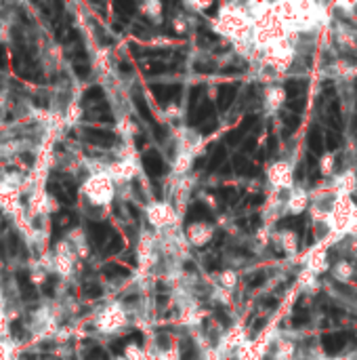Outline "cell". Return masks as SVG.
<instances>
[{"instance_id": "cell-30", "label": "cell", "mask_w": 357, "mask_h": 360, "mask_svg": "<svg viewBox=\"0 0 357 360\" xmlns=\"http://www.w3.org/2000/svg\"><path fill=\"white\" fill-rule=\"evenodd\" d=\"M11 331H13V333H15L17 337H19V335H21V322H17V320L13 322V325H11Z\"/></svg>"}, {"instance_id": "cell-8", "label": "cell", "mask_w": 357, "mask_h": 360, "mask_svg": "<svg viewBox=\"0 0 357 360\" xmlns=\"http://www.w3.org/2000/svg\"><path fill=\"white\" fill-rule=\"evenodd\" d=\"M349 343V333L341 331V333H334V335H324L322 337V347L326 354H339L345 350V345Z\"/></svg>"}, {"instance_id": "cell-23", "label": "cell", "mask_w": 357, "mask_h": 360, "mask_svg": "<svg viewBox=\"0 0 357 360\" xmlns=\"http://www.w3.org/2000/svg\"><path fill=\"white\" fill-rule=\"evenodd\" d=\"M267 278H269V274H267L265 270H257V272H254V276L248 278V287H250V289H260L267 282Z\"/></svg>"}, {"instance_id": "cell-19", "label": "cell", "mask_w": 357, "mask_h": 360, "mask_svg": "<svg viewBox=\"0 0 357 360\" xmlns=\"http://www.w3.org/2000/svg\"><path fill=\"white\" fill-rule=\"evenodd\" d=\"M298 238L301 236H298L294 230H284L282 232V246L288 255H294V253L298 251Z\"/></svg>"}, {"instance_id": "cell-14", "label": "cell", "mask_w": 357, "mask_h": 360, "mask_svg": "<svg viewBox=\"0 0 357 360\" xmlns=\"http://www.w3.org/2000/svg\"><path fill=\"white\" fill-rule=\"evenodd\" d=\"M132 103H135L137 112H139V116H141V118L145 120V122H149L151 126L156 124L154 116H151V110H149V105H147V101H145V97L141 95V91H132Z\"/></svg>"}, {"instance_id": "cell-1", "label": "cell", "mask_w": 357, "mask_h": 360, "mask_svg": "<svg viewBox=\"0 0 357 360\" xmlns=\"http://www.w3.org/2000/svg\"><path fill=\"white\" fill-rule=\"evenodd\" d=\"M292 57H294V55H292V49L286 47L284 42H277V44H273V47L267 49L265 61H267V68H271V69H276V72H279V69L290 68Z\"/></svg>"}, {"instance_id": "cell-29", "label": "cell", "mask_w": 357, "mask_h": 360, "mask_svg": "<svg viewBox=\"0 0 357 360\" xmlns=\"http://www.w3.org/2000/svg\"><path fill=\"white\" fill-rule=\"evenodd\" d=\"M84 295L91 297V299H93V297H101V295H103V289H101L99 284H86V287H84Z\"/></svg>"}, {"instance_id": "cell-33", "label": "cell", "mask_w": 357, "mask_h": 360, "mask_svg": "<svg viewBox=\"0 0 357 360\" xmlns=\"http://www.w3.org/2000/svg\"><path fill=\"white\" fill-rule=\"evenodd\" d=\"M235 335H240V331H235V328H233V333L229 335V337H235ZM238 341H242V337H238ZM227 343H229V347H233V345H235V339H229Z\"/></svg>"}, {"instance_id": "cell-11", "label": "cell", "mask_w": 357, "mask_h": 360, "mask_svg": "<svg viewBox=\"0 0 357 360\" xmlns=\"http://www.w3.org/2000/svg\"><path fill=\"white\" fill-rule=\"evenodd\" d=\"M284 91H286L288 101L301 99L305 95V91H307V80H305L303 76H290V78L286 80V85H284Z\"/></svg>"}, {"instance_id": "cell-17", "label": "cell", "mask_w": 357, "mask_h": 360, "mask_svg": "<svg viewBox=\"0 0 357 360\" xmlns=\"http://www.w3.org/2000/svg\"><path fill=\"white\" fill-rule=\"evenodd\" d=\"M334 278L336 280H341V282H345V280H351V278L355 276V270H353V265L347 261V259H339V261L334 263Z\"/></svg>"}, {"instance_id": "cell-32", "label": "cell", "mask_w": 357, "mask_h": 360, "mask_svg": "<svg viewBox=\"0 0 357 360\" xmlns=\"http://www.w3.org/2000/svg\"><path fill=\"white\" fill-rule=\"evenodd\" d=\"M112 352H116V354L122 352V341H114V343H112Z\"/></svg>"}, {"instance_id": "cell-24", "label": "cell", "mask_w": 357, "mask_h": 360, "mask_svg": "<svg viewBox=\"0 0 357 360\" xmlns=\"http://www.w3.org/2000/svg\"><path fill=\"white\" fill-rule=\"evenodd\" d=\"M120 249H122V236L114 232L110 236V242L105 244V251L110 253V255H114V253H120Z\"/></svg>"}, {"instance_id": "cell-6", "label": "cell", "mask_w": 357, "mask_h": 360, "mask_svg": "<svg viewBox=\"0 0 357 360\" xmlns=\"http://www.w3.org/2000/svg\"><path fill=\"white\" fill-rule=\"evenodd\" d=\"M238 93H240V85L238 82H225V85L219 86V95H216V101H219V110L221 112H227L229 107L235 103L238 99Z\"/></svg>"}, {"instance_id": "cell-28", "label": "cell", "mask_w": 357, "mask_h": 360, "mask_svg": "<svg viewBox=\"0 0 357 360\" xmlns=\"http://www.w3.org/2000/svg\"><path fill=\"white\" fill-rule=\"evenodd\" d=\"M74 72L78 74V78H86L91 74V68H88L86 61H74Z\"/></svg>"}, {"instance_id": "cell-15", "label": "cell", "mask_w": 357, "mask_h": 360, "mask_svg": "<svg viewBox=\"0 0 357 360\" xmlns=\"http://www.w3.org/2000/svg\"><path fill=\"white\" fill-rule=\"evenodd\" d=\"M76 223V217H74V213H69V211H61V213H57L55 217H53V234L57 236L59 234V230H67V227H72Z\"/></svg>"}, {"instance_id": "cell-3", "label": "cell", "mask_w": 357, "mask_h": 360, "mask_svg": "<svg viewBox=\"0 0 357 360\" xmlns=\"http://www.w3.org/2000/svg\"><path fill=\"white\" fill-rule=\"evenodd\" d=\"M292 177H294V169H292V164L286 162V160H277L269 169V181L276 188H279V189H282V188H290Z\"/></svg>"}, {"instance_id": "cell-12", "label": "cell", "mask_w": 357, "mask_h": 360, "mask_svg": "<svg viewBox=\"0 0 357 360\" xmlns=\"http://www.w3.org/2000/svg\"><path fill=\"white\" fill-rule=\"evenodd\" d=\"M173 208H170L168 205H156V206H151L149 208V221L154 225H168V223H173Z\"/></svg>"}, {"instance_id": "cell-4", "label": "cell", "mask_w": 357, "mask_h": 360, "mask_svg": "<svg viewBox=\"0 0 357 360\" xmlns=\"http://www.w3.org/2000/svg\"><path fill=\"white\" fill-rule=\"evenodd\" d=\"M212 236H214V230L208 221H194V223H189V227H187V240L195 246L208 244L210 240H212Z\"/></svg>"}, {"instance_id": "cell-9", "label": "cell", "mask_w": 357, "mask_h": 360, "mask_svg": "<svg viewBox=\"0 0 357 360\" xmlns=\"http://www.w3.org/2000/svg\"><path fill=\"white\" fill-rule=\"evenodd\" d=\"M112 230H110V225L105 223V221H91L88 223V240L95 244V246H103L107 240H110L112 236Z\"/></svg>"}, {"instance_id": "cell-21", "label": "cell", "mask_w": 357, "mask_h": 360, "mask_svg": "<svg viewBox=\"0 0 357 360\" xmlns=\"http://www.w3.org/2000/svg\"><path fill=\"white\" fill-rule=\"evenodd\" d=\"M324 139H326V152H330V154H334V152H339L342 148V137L339 131H326L324 133Z\"/></svg>"}, {"instance_id": "cell-16", "label": "cell", "mask_w": 357, "mask_h": 360, "mask_svg": "<svg viewBox=\"0 0 357 360\" xmlns=\"http://www.w3.org/2000/svg\"><path fill=\"white\" fill-rule=\"evenodd\" d=\"M307 194L303 192V189H298V192H294L292 196H288V211L292 215H298V213H303L305 208H307Z\"/></svg>"}, {"instance_id": "cell-5", "label": "cell", "mask_w": 357, "mask_h": 360, "mask_svg": "<svg viewBox=\"0 0 357 360\" xmlns=\"http://www.w3.org/2000/svg\"><path fill=\"white\" fill-rule=\"evenodd\" d=\"M49 192L53 194L57 200H61L63 205H74V200H76V186H74V181H69V179L61 181V183L50 181Z\"/></svg>"}, {"instance_id": "cell-7", "label": "cell", "mask_w": 357, "mask_h": 360, "mask_svg": "<svg viewBox=\"0 0 357 360\" xmlns=\"http://www.w3.org/2000/svg\"><path fill=\"white\" fill-rule=\"evenodd\" d=\"M307 145L311 156L324 158V152H326V139H324V131L320 124H311L309 135H307Z\"/></svg>"}, {"instance_id": "cell-20", "label": "cell", "mask_w": 357, "mask_h": 360, "mask_svg": "<svg viewBox=\"0 0 357 360\" xmlns=\"http://www.w3.org/2000/svg\"><path fill=\"white\" fill-rule=\"evenodd\" d=\"M225 158H227V152H225V148L223 145H219L212 154H210V160H208V167H206V173L210 175V173H214V171H219V167L223 162H225Z\"/></svg>"}, {"instance_id": "cell-26", "label": "cell", "mask_w": 357, "mask_h": 360, "mask_svg": "<svg viewBox=\"0 0 357 360\" xmlns=\"http://www.w3.org/2000/svg\"><path fill=\"white\" fill-rule=\"evenodd\" d=\"M129 274V270L122 268V265L118 263H112V265H105V276L107 278H116V276H126Z\"/></svg>"}, {"instance_id": "cell-13", "label": "cell", "mask_w": 357, "mask_h": 360, "mask_svg": "<svg viewBox=\"0 0 357 360\" xmlns=\"http://www.w3.org/2000/svg\"><path fill=\"white\" fill-rule=\"evenodd\" d=\"M265 103L267 107H271V110H277V107H282V103L286 101V91H284V86H276V85H271L269 88L265 91Z\"/></svg>"}, {"instance_id": "cell-25", "label": "cell", "mask_w": 357, "mask_h": 360, "mask_svg": "<svg viewBox=\"0 0 357 360\" xmlns=\"http://www.w3.org/2000/svg\"><path fill=\"white\" fill-rule=\"evenodd\" d=\"M84 358L86 360H110V356H107V352L103 350V347H99V345H95L91 347L86 354H84Z\"/></svg>"}, {"instance_id": "cell-22", "label": "cell", "mask_w": 357, "mask_h": 360, "mask_svg": "<svg viewBox=\"0 0 357 360\" xmlns=\"http://www.w3.org/2000/svg\"><path fill=\"white\" fill-rule=\"evenodd\" d=\"M101 101H105V93H103V88H101L99 85H95L91 86L88 91L84 93V103H101Z\"/></svg>"}, {"instance_id": "cell-2", "label": "cell", "mask_w": 357, "mask_h": 360, "mask_svg": "<svg viewBox=\"0 0 357 360\" xmlns=\"http://www.w3.org/2000/svg\"><path fill=\"white\" fill-rule=\"evenodd\" d=\"M141 164L145 169V173L149 175V179H158V177L166 175V160L158 150H147L141 158Z\"/></svg>"}, {"instance_id": "cell-31", "label": "cell", "mask_w": 357, "mask_h": 360, "mask_svg": "<svg viewBox=\"0 0 357 360\" xmlns=\"http://www.w3.org/2000/svg\"><path fill=\"white\" fill-rule=\"evenodd\" d=\"M4 66H6V51L2 44H0V68H4Z\"/></svg>"}, {"instance_id": "cell-18", "label": "cell", "mask_w": 357, "mask_h": 360, "mask_svg": "<svg viewBox=\"0 0 357 360\" xmlns=\"http://www.w3.org/2000/svg\"><path fill=\"white\" fill-rule=\"evenodd\" d=\"M17 284H19V289H21L25 299H36V289L30 280L28 272H17Z\"/></svg>"}, {"instance_id": "cell-27", "label": "cell", "mask_w": 357, "mask_h": 360, "mask_svg": "<svg viewBox=\"0 0 357 360\" xmlns=\"http://www.w3.org/2000/svg\"><path fill=\"white\" fill-rule=\"evenodd\" d=\"M124 352H126V356H129V360H145V356H143V350H141V347H139V345H135V343H132V345H129Z\"/></svg>"}, {"instance_id": "cell-10", "label": "cell", "mask_w": 357, "mask_h": 360, "mask_svg": "<svg viewBox=\"0 0 357 360\" xmlns=\"http://www.w3.org/2000/svg\"><path fill=\"white\" fill-rule=\"evenodd\" d=\"M84 137H86V141L99 145V148H112L118 141V137L112 131H105V129H84Z\"/></svg>"}]
</instances>
